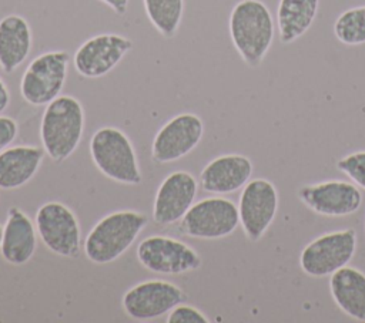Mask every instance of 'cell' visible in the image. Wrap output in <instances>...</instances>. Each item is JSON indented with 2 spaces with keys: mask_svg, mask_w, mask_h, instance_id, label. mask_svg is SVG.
Listing matches in <instances>:
<instances>
[{
  "mask_svg": "<svg viewBox=\"0 0 365 323\" xmlns=\"http://www.w3.org/2000/svg\"><path fill=\"white\" fill-rule=\"evenodd\" d=\"M84 124V108L73 95H58L46 105L38 135L51 161L60 164L74 154L81 142Z\"/></svg>",
  "mask_w": 365,
  "mask_h": 323,
  "instance_id": "6da1fadb",
  "label": "cell"
},
{
  "mask_svg": "<svg viewBox=\"0 0 365 323\" xmlns=\"http://www.w3.org/2000/svg\"><path fill=\"white\" fill-rule=\"evenodd\" d=\"M231 41L242 61L257 68L274 40V20L261 0H240L228 18Z\"/></svg>",
  "mask_w": 365,
  "mask_h": 323,
  "instance_id": "7a4b0ae2",
  "label": "cell"
},
{
  "mask_svg": "<svg viewBox=\"0 0 365 323\" xmlns=\"http://www.w3.org/2000/svg\"><path fill=\"white\" fill-rule=\"evenodd\" d=\"M148 223V216L133 209L114 211L103 216L83 242L86 258L97 265L117 260L135 242Z\"/></svg>",
  "mask_w": 365,
  "mask_h": 323,
  "instance_id": "3957f363",
  "label": "cell"
},
{
  "mask_svg": "<svg viewBox=\"0 0 365 323\" xmlns=\"http://www.w3.org/2000/svg\"><path fill=\"white\" fill-rule=\"evenodd\" d=\"M90 155L96 168L108 179L138 185L143 174L133 142L115 127H101L90 138Z\"/></svg>",
  "mask_w": 365,
  "mask_h": 323,
  "instance_id": "277c9868",
  "label": "cell"
},
{
  "mask_svg": "<svg viewBox=\"0 0 365 323\" xmlns=\"http://www.w3.org/2000/svg\"><path fill=\"white\" fill-rule=\"evenodd\" d=\"M70 54L66 50L46 51L34 57L20 80L23 100L34 107L47 105L56 100L66 84Z\"/></svg>",
  "mask_w": 365,
  "mask_h": 323,
  "instance_id": "5b68a950",
  "label": "cell"
},
{
  "mask_svg": "<svg viewBox=\"0 0 365 323\" xmlns=\"http://www.w3.org/2000/svg\"><path fill=\"white\" fill-rule=\"evenodd\" d=\"M37 235L43 245L57 256L77 258L81 250L80 222L66 203L47 201L38 206L34 218Z\"/></svg>",
  "mask_w": 365,
  "mask_h": 323,
  "instance_id": "8992f818",
  "label": "cell"
},
{
  "mask_svg": "<svg viewBox=\"0 0 365 323\" xmlns=\"http://www.w3.org/2000/svg\"><path fill=\"white\" fill-rule=\"evenodd\" d=\"M356 250V232L352 228L327 232L308 242L299 255L301 270L311 277L331 276L346 266Z\"/></svg>",
  "mask_w": 365,
  "mask_h": 323,
  "instance_id": "52a82bcc",
  "label": "cell"
},
{
  "mask_svg": "<svg viewBox=\"0 0 365 323\" xmlns=\"http://www.w3.org/2000/svg\"><path fill=\"white\" fill-rule=\"evenodd\" d=\"M240 225L238 206L227 198L211 196L194 202L178 222L180 233L194 239H221Z\"/></svg>",
  "mask_w": 365,
  "mask_h": 323,
  "instance_id": "ba28073f",
  "label": "cell"
},
{
  "mask_svg": "<svg viewBox=\"0 0 365 323\" xmlns=\"http://www.w3.org/2000/svg\"><path fill=\"white\" fill-rule=\"evenodd\" d=\"M143 268L158 275H182L201 268L200 253L188 243L167 236L150 235L144 238L135 250Z\"/></svg>",
  "mask_w": 365,
  "mask_h": 323,
  "instance_id": "9c48e42d",
  "label": "cell"
},
{
  "mask_svg": "<svg viewBox=\"0 0 365 323\" xmlns=\"http://www.w3.org/2000/svg\"><path fill=\"white\" fill-rule=\"evenodd\" d=\"M184 290L163 279H148L130 287L121 297L124 313L137 322H150L160 319L185 302Z\"/></svg>",
  "mask_w": 365,
  "mask_h": 323,
  "instance_id": "30bf717a",
  "label": "cell"
},
{
  "mask_svg": "<svg viewBox=\"0 0 365 323\" xmlns=\"http://www.w3.org/2000/svg\"><path fill=\"white\" fill-rule=\"evenodd\" d=\"M278 191L265 178L250 179L240 195L238 215L244 235L251 242H258L275 219L278 211Z\"/></svg>",
  "mask_w": 365,
  "mask_h": 323,
  "instance_id": "8fae6325",
  "label": "cell"
},
{
  "mask_svg": "<svg viewBox=\"0 0 365 323\" xmlns=\"http://www.w3.org/2000/svg\"><path fill=\"white\" fill-rule=\"evenodd\" d=\"M297 198L314 213L341 218L355 213L362 205V192L354 182L329 179L298 188Z\"/></svg>",
  "mask_w": 365,
  "mask_h": 323,
  "instance_id": "7c38bea8",
  "label": "cell"
},
{
  "mask_svg": "<svg viewBox=\"0 0 365 323\" xmlns=\"http://www.w3.org/2000/svg\"><path fill=\"white\" fill-rule=\"evenodd\" d=\"M204 122L194 112H181L168 120L155 134L151 158L155 164H168L188 155L202 139Z\"/></svg>",
  "mask_w": 365,
  "mask_h": 323,
  "instance_id": "4fadbf2b",
  "label": "cell"
},
{
  "mask_svg": "<svg viewBox=\"0 0 365 323\" xmlns=\"http://www.w3.org/2000/svg\"><path fill=\"white\" fill-rule=\"evenodd\" d=\"M133 48V41L117 33H101L87 38L76 50L73 64L86 78H100L117 67Z\"/></svg>",
  "mask_w": 365,
  "mask_h": 323,
  "instance_id": "5bb4252c",
  "label": "cell"
},
{
  "mask_svg": "<svg viewBox=\"0 0 365 323\" xmlns=\"http://www.w3.org/2000/svg\"><path fill=\"white\" fill-rule=\"evenodd\" d=\"M198 182L187 171L168 174L157 188L153 202V221L158 226H168L187 213L195 201Z\"/></svg>",
  "mask_w": 365,
  "mask_h": 323,
  "instance_id": "9a60e30c",
  "label": "cell"
},
{
  "mask_svg": "<svg viewBox=\"0 0 365 323\" xmlns=\"http://www.w3.org/2000/svg\"><path fill=\"white\" fill-rule=\"evenodd\" d=\"M252 162L241 154H225L211 159L200 174L202 191L214 195L232 194L250 181Z\"/></svg>",
  "mask_w": 365,
  "mask_h": 323,
  "instance_id": "2e32d148",
  "label": "cell"
},
{
  "mask_svg": "<svg viewBox=\"0 0 365 323\" xmlns=\"http://www.w3.org/2000/svg\"><path fill=\"white\" fill-rule=\"evenodd\" d=\"M37 229L30 216L17 206H10L0 243L1 258L14 266L27 263L37 249Z\"/></svg>",
  "mask_w": 365,
  "mask_h": 323,
  "instance_id": "e0dca14e",
  "label": "cell"
},
{
  "mask_svg": "<svg viewBox=\"0 0 365 323\" xmlns=\"http://www.w3.org/2000/svg\"><path fill=\"white\" fill-rule=\"evenodd\" d=\"M44 149L36 145L7 147L0 152V189L14 191L30 182L38 172Z\"/></svg>",
  "mask_w": 365,
  "mask_h": 323,
  "instance_id": "ac0fdd59",
  "label": "cell"
},
{
  "mask_svg": "<svg viewBox=\"0 0 365 323\" xmlns=\"http://www.w3.org/2000/svg\"><path fill=\"white\" fill-rule=\"evenodd\" d=\"M31 28L29 21L19 14L0 18V68L6 74L14 73L31 51Z\"/></svg>",
  "mask_w": 365,
  "mask_h": 323,
  "instance_id": "d6986e66",
  "label": "cell"
},
{
  "mask_svg": "<svg viewBox=\"0 0 365 323\" xmlns=\"http://www.w3.org/2000/svg\"><path fill=\"white\" fill-rule=\"evenodd\" d=\"M329 293L335 305L351 319L365 323V273L344 266L329 276Z\"/></svg>",
  "mask_w": 365,
  "mask_h": 323,
  "instance_id": "ffe728a7",
  "label": "cell"
},
{
  "mask_svg": "<svg viewBox=\"0 0 365 323\" xmlns=\"http://www.w3.org/2000/svg\"><path fill=\"white\" fill-rule=\"evenodd\" d=\"M319 0H279L277 9L278 36L282 44H291L312 26Z\"/></svg>",
  "mask_w": 365,
  "mask_h": 323,
  "instance_id": "44dd1931",
  "label": "cell"
},
{
  "mask_svg": "<svg viewBox=\"0 0 365 323\" xmlns=\"http://www.w3.org/2000/svg\"><path fill=\"white\" fill-rule=\"evenodd\" d=\"M153 27L165 38L177 34L184 14V0H143Z\"/></svg>",
  "mask_w": 365,
  "mask_h": 323,
  "instance_id": "7402d4cb",
  "label": "cell"
},
{
  "mask_svg": "<svg viewBox=\"0 0 365 323\" xmlns=\"http://www.w3.org/2000/svg\"><path fill=\"white\" fill-rule=\"evenodd\" d=\"M334 34L345 46L364 44L365 6H358L342 11L334 23Z\"/></svg>",
  "mask_w": 365,
  "mask_h": 323,
  "instance_id": "603a6c76",
  "label": "cell"
},
{
  "mask_svg": "<svg viewBox=\"0 0 365 323\" xmlns=\"http://www.w3.org/2000/svg\"><path fill=\"white\" fill-rule=\"evenodd\" d=\"M336 168L356 186L365 189V151H356L339 158Z\"/></svg>",
  "mask_w": 365,
  "mask_h": 323,
  "instance_id": "cb8c5ba5",
  "label": "cell"
},
{
  "mask_svg": "<svg viewBox=\"0 0 365 323\" xmlns=\"http://www.w3.org/2000/svg\"><path fill=\"white\" fill-rule=\"evenodd\" d=\"M167 323H208V317L197 307L184 302L173 307L167 314Z\"/></svg>",
  "mask_w": 365,
  "mask_h": 323,
  "instance_id": "d4e9b609",
  "label": "cell"
},
{
  "mask_svg": "<svg viewBox=\"0 0 365 323\" xmlns=\"http://www.w3.org/2000/svg\"><path fill=\"white\" fill-rule=\"evenodd\" d=\"M19 134L17 121L9 115L0 114V152L6 149Z\"/></svg>",
  "mask_w": 365,
  "mask_h": 323,
  "instance_id": "484cf974",
  "label": "cell"
},
{
  "mask_svg": "<svg viewBox=\"0 0 365 323\" xmlns=\"http://www.w3.org/2000/svg\"><path fill=\"white\" fill-rule=\"evenodd\" d=\"M98 1L107 4L115 14L123 16L128 10V1L130 0H98Z\"/></svg>",
  "mask_w": 365,
  "mask_h": 323,
  "instance_id": "4316f807",
  "label": "cell"
},
{
  "mask_svg": "<svg viewBox=\"0 0 365 323\" xmlns=\"http://www.w3.org/2000/svg\"><path fill=\"white\" fill-rule=\"evenodd\" d=\"M10 101H11V95H10L9 87L0 77V114H3L9 108Z\"/></svg>",
  "mask_w": 365,
  "mask_h": 323,
  "instance_id": "83f0119b",
  "label": "cell"
},
{
  "mask_svg": "<svg viewBox=\"0 0 365 323\" xmlns=\"http://www.w3.org/2000/svg\"><path fill=\"white\" fill-rule=\"evenodd\" d=\"M1 236H3V226L0 225V243H1Z\"/></svg>",
  "mask_w": 365,
  "mask_h": 323,
  "instance_id": "f1b7e54d",
  "label": "cell"
}]
</instances>
